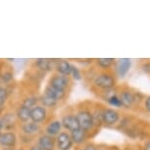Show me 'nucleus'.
<instances>
[{
  "label": "nucleus",
  "instance_id": "f257e3e1",
  "mask_svg": "<svg viewBox=\"0 0 150 150\" xmlns=\"http://www.w3.org/2000/svg\"><path fill=\"white\" fill-rule=\"evenodd\" d=\"M76 116H77V118H78L81 129H83L84 132H88L90 131H92L93 128L95 127L94 121H93L92 112H90L88 109L83 108V109L79 110Z\"/></svg>",
  "mask_w": 150,
  "mask_h": 150
},
{
  "label": "nucleus",
  "instance_id": "f03ea898",
  "mask_svg": "<svg viewBox=\"0 0 150 150\" xmlns=\"http://www.w3.org/2000/svg\"><path fill=\"white\" fill-rule=\"evenodd\" d=\"M96 87L104 90H110L116 86V80L112 75L108 73H102L97 75L93 81Z\"/></svg>",
  "mask_w": 150,
  "mask_h": 150
},
{
  "label": "nucleus",
  "instance_id": "7ed1b4c3",
  "mask_svg": "<svg viewBox=\"0 0 150 150\" xmlns=\"http://www.w3.org/2000/svg\"><path fill=\"white\" fill-rule=\"evenodd\" d=\"M48 84L56 89L67 92L68 87H69L71 84V80H70V77L62 76V75H59V74H54V75H52L51 78L49 79Z\"/></svg>",
  "mask_w": 150,
  "mask_h": 150
},
{
  "label": "nucleus",
  "instance_id": "20e7f679",
  "mask_svg": "<svg viewBox=\"0 0 150 150\" xmlns=\"http://www.w3.org/2000/svg\"><path fill=\"white\" fill-rule=\"evenodd\" d=\"M60 121L63 129H66V132H72L74 131H77V129H81L78 118L75 113H69V114L64 115Z\"/></svg>",
  "mask_w": 150,
  "mask_h": 150
},
{
  "label": "nucleus",
  "instance_id": "39448f33",
  "mask_svg": "<svg viewBox=\"0 0 150 150\" xmlns=\"http://www.w3.org/2000/svg\"><path fill=\"white\" fill-rule=\"evenodd\" d=\"M48 117V111L47 109L43 107L40 104L35 106L30 109V121L33 123H36L38 125H42L46 122V119Z\"/></svg>",
  "mask_w": 150,
  "mask_h": 150
},
{
  "label": "nucleus",
  "instance_id": "423d86ee",
  "mask_svg": "<svg viewBox=\"0 0 150 150\" xmlns=\"http://www.w3.org/2000/svg\"><path fill=\"white\" fill-rule=\"evenodd\" d=\"M56 140V149L57 150H71L73 148L74 142L71 138L70 132L62 131L57 137H55Z\"/></svg>",
  "mask_w": 150,
  "mask_h": 150
},
{
  "label": "nucleus",
  "instance_id": "0eeeda50",
  "mask_svg": "<svg viewBox=\"0 0 150 150\" xmlns=\"http://www.w3.org/2000/svg\"><path fill=\"white\" fill-rule=\"evenodd\" d=\"M18 137L15 132H2L0 134V146L2 148H15Z\"/></svg>",
  "mask_w": 150,
  "mask_h": 150
},
{
  "label": "nucleus",
  "instance_id": "6e6552de",
  "mask_svg": "<svg viewBox=\"0 0 150 150\" xmlns=\"http://www.w3.org/2000/svg\"><path fill=\"white\" fill-rule=\"evenodd\" d=\"M21 132L24 137H33L35 135L40 134L41 132V125H38L36 123L30 121L27 123H24L21 125Z\"/></svg>",
  "mask_w": 150,
  "mask_h": 150
},
{
  "label": "nucleus",
  "instance_id": "1a4fd4ad",
  "mask_svg": "<svg viewBox=\"0 0 150 150\" xmlns=\"http://www.w3.org/2000/svg\"><path fill=\"white\" fill-rule=\"evenodd\" d=\"M36 143L41 147L42 150H55L56 149V140L55 137H50L46 134H40L38 137Z\"/></svg>",
  "mask_w": 150,
  "mask_h": 150
},
{
  "label": "nucleus",
  "instance_id": "9d476101",
  "mask_svg": "<svg viewBox=\"0 0 150 150\" xmlns=\"http://www.w3.org/2000/svg\"><path fill=\"white\" fill-rule=\"evenodd\" d=\"M1 121L3 124V129L5 132H14V129L17 127V118L15 113L7 112L2 115Z\"/></svg>",
  "mask_w": 150,
  "mask_h": 150
},
{
  "label": "nucleus",
  "instance_id": "9b49d317",
  "mask_svg": "<svg viewBox=\"0 0 150 150\" xmlns=\"http://www.w3.org/2000/svg\"><path fill=\"white\" fill-rule=\"evenodd\" d=\"M120 114L114 109L106 108L102 110V124H105L106 126H113L117 124Z\"/></svg>",
  "mask_w": 150,
  "mask_h": 150
},
{
  "label": "nucleus",
  "instance_id": "f8f14e48",
  "mask_svg": "<svg viewBox=\"0 0 150 150\" xmlns=\"http://www.w3.org/2000/svg\"><path fill=\"white\" fill-rule=\"evenodd\" d=\"M62 129H63V127H62L61 121L58 120V119H54L46 125L44 129V134L50 135V137H56L62 132Z\"/></svg>",
  "mask_w": 150,
  "mask_h": 150
},
{
  "label": "nucleus",
  "instance_id": "ddd939ff",
  "mask_svg": "<svg viewBox=\"0 0 150 150\" xmlns=\"http://www.w3.org/2000/svg\"><path fill=\"white\" fill-rule=\"evenodd\" d=\"M71 69H72V64L69 61L64 60V59H60V60L55 61L54 70L56 74L62 76H66V77H70L71 75Z\"/></svg>",
  "mask_w": 150,
  "mask_h": 150
},
{
  "label": "nucleus",
  "instance_id": "4468645a",
  "mask_svg": "<svg viewBox=\"0 0 150 150\" xmlns=\"http://www.w3.org/2000/svg\"><path fill=\"white\" fill-rule=\"evenodd\" d=\"M132 67V61L131 59L129 58H123L120 59L117 62V65H116V71H117V74L119 75V77L124 78L125 76L128 74Z\"/></svg>",
  "mask_w": 150,
  "mask_h": 150
},
{
  "label": "nucleus",
  "instance_id": "2eb2a0df",
  "mask_svg": "<svg viewBox=\"0 0 150 150\" xmlns=\"http://www.w3.org/2000/svg\"><path fill=\"white\" fill-rule=\"evenodd\" d=\"M55 61L53 59L48 58H38L35 60V66L38 68L39 70L44 73L50 72L54 69Z\"/></svg>",
  "mask_w": 150,
  "mask_h": 150
},
{
  "label": "nucleus",
  "instance_id": "dca6fc26",
  "mask_svg": "<svg viewBox=\"0 0 150 150\" xmlns=\"http://www.w3.org/2000/svg\"><path fill=\"white\" fill-rule=\"evenodd\" d=\"M122 103V106L126 107V108H129L132 106V104L135 102V96L132 92L129 91V90H124L120 93L119 96Z\"/></svg>",
  "mask_w": 150,
  "mask_h": 150
},
{
  "label": "nucleus",
  "instance_id": "f3484780",
  "mask_svg": "<svg viewBox=\"0 0 150 150\" xmlns=\"http://www.w3.org/2000/svg\"><path fill=\"white\" fill-rule=\"evenodd\" d=\"M44 94H46L50 97H52L53 99H55L56 101H61L63 100L66 96V91H62V90H59V89H56L54 87L50 86L49 84H47L44 88V91H43Z\"/></svg>",
  "mask_w": 150,
  "mask_h": 150
},
{
  "label": "nucleus",
  "instance_id": "a211bd4d",
  "mask_svg": "<svg viewBox=\"0 0 150 150\" xmlns=\"http://www.w3.org/2000/svg\"><path fill=\"white\" fill-rule=\"evenodd\" d=\"M70 135L74 144H77V145H81V144L84 143L87 138V132L81 129H79L77 131L70 132Z\"/></svg>",
  "mask_w": 150,
  "mask_h": 150
},
{
  "label": "nucleus",
  "instance_id": "6ab92c4d",
  "mask_svg": "<svg viewBox=\"0 0 150 150\" xmlns=\"http://www.w3.org/2000/svg\"><path fill=\"white\" fill-rule=\"evenodd\" d=\"M17 120L21 122L22 124L27 123L30 121V109H28L26 107H23L20 105L15 113Z\"/></svg>",
  "mask_w": 150,
  "mask_h": 150
},
{
  "label": "nucleus",
  "instance_id": "aec40b11",
  "mask_svg": "<svg viewBox=\"0 0 150 150\" xmlns=\"http://www.w3.org/2000/svg\"><path fill=\"white\" fill-rule=\"evenodd\" d=\"M58 103H59L58 101H56L55 99H53L52 97H50V96L44 94V93H42V94L39 96V104L45 107L46 109L54 108V107L57 106Z\"/></svg>",
  "mask_w": 150,
  "mask_h": 150
},
{
  "label": "nucleus",
  "instance_id": "412c9836",
  "mask_svg": "<svg viewBox=\"0 0 150 150\" xmlns=\"http://www.w3.org/2000/svg\"><path fill=\"white\" fill-rule=\"evenodd\" d=\"M39 104V97L38 96H28V97L24 98L22 103L20 104L23 107H26L28 109H32L35 106Z\"/></svg>",
  "mask_w": 150,
  "mask_h": 150
},
{
  "label": "nucleus",
  "instance_id": "4be33fe9",
  "mask_svg": "<svg viewBox=\"0 0 150 150\" xmlns=\"http://www.w3.org/2000/svg\"><path fill=\"white\" fill-rule=\"evenodd\" d=\"M114 63H115V59H113V58H98V59H96V64H97V66L103 70L110 69Z\"/></svg>",
  "mask_w": 150,
  "mask_h": 150
},
{
  "label": "nucleus",
  "instance_id": "5701e85b",
  "mask_svg": "<svg viewBox=\"0 0 150 150\" xmlns=\"http://www.w3.org/2000/svg\"><path fill=\"white\" fill-rule=\"evenodd\" d=\"M13 79H14V74L11 70L4 71V72L0 75V81H1V83L4 84L10 83L11 81H13Z\"/></svg>",
  "mask_w": 150,
  "mask_h": 150
},
{
  "label": "nucleus",
  "instance_id": "b1692460",
  "mask_svg": "<svg viewBox=\"0 0 150 150\" xmlns=\"http://www.w3.org/2000/svg\"><path fill=\"white\" fill-rule=\"evenodd\" d=\"M8 96H9V91L7 87L4 86H0V107H3L5 103L7 102Z\"/></svg>",
  "mask_w": 150,
  "mask_h": 150
},
{
  "label": "nucleus",
  "instance_id": "393cba45",
  "mask_svg": "<svg viewBox=\"0 0 150 150\" xmlns=\"http://www.w3.org/2000/svg\"><path fill=\"white\" fill-rule=\"evenodd\" d=\"M106 100H107V102H108L110 105L113 106V107H117V108H119V107H122V103H121L120 98H119V96H117L116 94H113L111 96H109Z\"/></svg>",
  "mask_w": 150,
  "mask_h": 150
},
{
  "label": "nucleus",
  "instance_id": "a878e982",
  "mask_svg": "<svg viewBox=\"0 0 150 150\" xmlns=\"http://www.w3.org/2000/svg\"><path fill=\"white\" fill-rule=\"evenodd\" d=\"M72 76V78L74 79L75 81H81V79H83V76H81V73L80 69H78L77 67L75 66V65H72V69H71V75Z\"/></svg>",
  "mask_w": 150,
  "mask_h": 150
},
{
  "label": "nucleus",
  "instance_id": "bb28decb",
  "mask_svg": "<svg viewBox=\"0 0 150 150\" xmlns=\"http://www.w3.org/2000/svg\"><path fill=\"white\" fill-rule=\"evenodd\" d=\"M81 150H98V148L94 144L88 143V144H86V145H84L83 148H81Z\"/></svg>",
  "mask_w": 150,
  "mask_h": 150
},
{
  "label": "nucleus",
  "instance_id": "cd10ccee",
  "mask_svg": "<svg viewBox=\"0 0 150 150\" xmlns=\"http://www.w3.org/2000/svg\"><path fill=\"white\" fill-rule=\"evenodd\" d=\"M28 150H42V148L35 142V143L32 144V145H30L29 148H28Z\"/></svg>",
  "mask_w": 150,
  "mask_h": 150
},
{
  "label": "nucleus",
  "instance_id": "c85d7f7f",
  "mask_svg": "<svg viewBox=\"0 0 150 150\" xmlns=\"http://www.w3.org/2000/svg\"><path fill=\"white\" fill-rule=\"evenodd\" d=\"M145 108L146 110L150 113V96L146 98V101H145Z\"/></svg>",
  "mask_w": 150,
  "mask_h": 150
},
{
  "label": "nucleus",
  "instance_id": "c756f323",
  "mask_svg": "<svg viewBox=\"0 0 150 150\" xmlns=\"http://www.w3.org/2000/svg\"><path fill=\"white\" fill-rule=\"evenodd\" d=\"M144 150H150V141L145 143V145H144Z\"/></svg>",
  "mask_w": 150,
  "mask_h": 150
},
{
  "label": "nucleus",
  "instance_id": "7c9ffc66",
  "mask_svg": "<svg viewBox=\"0 0 150 150\" xmlns=\"http://www.w3.org/2000/svg\"><path fill=\"white\" fill-rule=\"evenodd\" d=\"M3 132V124H2V121H1V118H0V134Z\"/></svg>",
  "mask_w": 150,
  "mask_h": 150
},
{
  "label": "nucleus",
  "instance_id": "2f4dec72",
  "mask_svg": "<svg viewBox=\"0 0 150 150\" xmlns=\"http://www.w3.org/2000/svg\"><path fill=\"white\" fill-rule=\"evenodd\" d=\"M2 150H15V148H3Z\"/></svg>",
  "mask_w": 150,
  "mask_h": 150
},
{
  "label": "nucleus",
  "instance_id": "473e14b6",
  "mask_svg": "<svg viewBox=\"0 0 150 150\" xmlns=\"http://www.w3.org/2000/svg\"><path fill=\"white\" fill-rule=\"evenodd\" d=\"M0 150H1V149H0Z\"/></svg>",
  "mask_w": 150,
  "mask_h": 150
}]
</instances>
